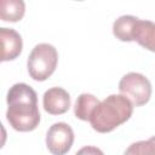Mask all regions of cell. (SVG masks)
Listing matches in <instances>:
<instances>
[{"label": "cell", "mask_w": 155, "mask_h": 155, "mask_svg": "<svg viewBox=\"0 0 155 155\" xmlns=\"http://www.w3.org/2000/svg\"><path fill=\"white\" fill-rule=\"evenodd\" d=\"M74 143L73 128L65 122L53 124L46 134V147L52 155H65Z\"/></svg>", "instance_id": "5b68a950"}, {"label": "cell", "mask_w": 155, "mask_h": 155, "mask_svg": "<svg viewBox=\"0 0 155 155\" xmlns=\"http://www.w3.org/2000/svg\"><path fill=\"white\" fill-rule=\"evenodd\" d=\"M119 91L133 107L147 104L151 97V84L147 76L139 73H127L119 82Z\"/></svg>", "instance_id": "277c9868"}, {"label": "cell", "mask_w": 155, "mask_h": 155, "mask_svg": "<svg viewBox=\"0 0 155 155\" xmlns=\"http://www.w3.org/2000/svg\"><path fill=\"white\" fill-rule=\"evenodd\" d=\"M58 52L51 44H38L29 53L27 68L30 78L35 81H45L56 70Z\"/></svg>", "instance_id": "3957f363"}, {"label": "cell", "mask_w": 155, "mask_h": 155, "mask_svg": "<svg viewBox=\"0 0 155 155\" xmlns=\"http://www.w3.org/2000/svg\"><path fill=\"white\" fill-rule=\"evenodd\" d=\"M99 103L101 102L98 101V98L94 97L93 94L81 93L76 98V102L74 105V114L78 119H80L82 121H90L93 110L96 109V107Z\"/></svg>", "instance_id": "30bf717a"}, {"label": "cell", "mask_w": 155, "mask_h": 155, "mask_svg": "<svg viewBox=\"0 0 155 155\" xmlns=\"http://www.w3.org/2000/svg\"><path fill=\"white\" fill-rule=\"evenodd\" d=\"M132 41H137L145 50L155 52V23L137 18L132 29Z\"/></svg>", "instance_id": "ba28073f"}, {"label": "cell", "mask_w": 155, "mask_h": 155, "mask_svg": "<svg viewBox=\"0 0 155 155\" xmlns=\"http://www.w3.org/2000/svg\"><path fill=\"white\" fill-rule=\"evenodd\" d=\"M133 113L132 103L122 94H110L93 110L90 124L99 133H108L126 122Z\"/></svg>", "instance_id": "7a4b0ae2"}, {"label": "cell", "mask_w": 155, "mask_h": 155, "mask_svg": "<svg viewBox=\"0 0 155 155\" xmlns=\"http://www.w3.org/2000/svg\"><path fill=\"white\" fill-rule=\"evenodd\" d=\"M124 155H155V136L147 140H138L132 143Z\"/></svg>", "instance_id": "7c38bea8"}, {"label": "cell", "mask_w": 155, "mask_h": 155, "mask_svg": "<svg viewBox=\"0 0 155 155\" xmlns=\"http://www.w3.org/2000/svg\"><path fill=\"white\" fill-rule=\"evenodd\" d=\"M42 105L51 115L64 114L70 108V96L62 87H51L42 96Z\"/></svg>", "instance_id": "8992f818"}, {"label": "cell", "mask_w": 155, "mask_h": 155, "mask_svg": "<svg viewBox=\"0 0 155 155\" xmlns=\"http://www.w3.org/2000/svg\"><path fill=\"white\" fill-rule=\"evenodd\" d=\"M137 17L131 16V15H125L119 17L114 24H113V34L116 39L120 41H132V29L133 24L136 22Z\"/></svg>", "instance_id": "8fae6325"}, {"label": "cell", "mask_w": 155, "mask_h": 155, "mask_svg": "<svg viewBox=\"0 0 155 155\" xmlns=\"http://www.w3.org/2000/svg\"><path fill=\"white\" fill-rule=\"evenodd\" d=\"M1 39V61H13L16 59L23 47L21 35L12 28H0Z\"/></svg>", "instance_id": "52a82bcc"}, {"label": "cell", "mask_w": 155, "mask_h": 155, "mask_svg": "<svg viewBox=\"0 0 155 155\" xmlns=\"http://www.w3.org/2000/svg\"><path fill=\"white\" fill-rule=\"evenodd\" d=\"M75 155H104L103 151L97 148V147H92V145H86L84 148H81L80 150L76 151Z\"/></svg>", "instance_id": "4fadbf2b"}, {"label": "cell", "mask_w": 155, "mask_h": 155, "mask_svg": "<svg viewBox=\"0 0 155 155\" xmlns=\"http://www.w3.org/2000/svg\"><path fill=\"white\" fill-rule=\"evenodd\" d=\"M6 119L10 126L19 132L35 130L40 122L38 94L33 87L24 82L15 84L7 92Z\"/></svg>", "instance_id": "6da1fadb"}, {"label": "cell", "mask_w": 155, "mask_h": 155, "mask_svg": "<svg viewBox=\"0 0 155 155\" xmlns=\"http://www.w3.org/2000/svg\"><path fill=\"white\" fill-rule=\"evenodd\" d=\"M25 4L22 0H1L0 18L4 22H18L23 18Z\"/></svg>", "instance_id": "9c48e42d"}]
</instances>
